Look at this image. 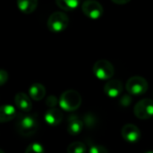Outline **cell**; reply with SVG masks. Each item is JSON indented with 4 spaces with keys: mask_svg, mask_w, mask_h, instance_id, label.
Listing matches in <instances>:
<instances>
[{
    "mask_svg": "<svg viewBox=\"0 0 153 153\" xmlns=\"http://www.w3.org/2000/svg\"><path fill=\"white\" fill-rule=\"evenodd\" d=\"M82 104L81 94L74 90H67L64 91L59 98L60 108L67 112H72L80 108Z\"/></svg>",
    "mask_w": 153,
    "mask_h": 153,
    "instance_id": "1",
    "label": "cell"
},
{
    "mask_svg": "<svg viewBox=\"0 0 153 153\" xmlns=\"http://www.w3.org/2000/svg\"><path fill=\"white\" fill-rule=\"evenodd\" d=\"M38 129V121L33 115H19L16 130L22 136H31Z\"/></svg>",
    "mask_w": 153,
    "mask_h": 153,
    "instance_id": "2",
    "label": "cell"
},
{
    "mask_svg": "<svg viewBox=\"0 0 153 153\" xmlns=\"http://www.w3.org/2000/svg\"><path fill=\"white\" fill-rule=\"evenodd\" d=\"M69 24V17L63 12H55L48 19V28L52 32H62Z\"/></svg>",
    "mask_w": 153,
    "mask_h": 153,
    "instance_id": "3",
    "label": "cell"
},
{
    "mask_svg": "<svg viewBox=\"0 0 153 153\" xmlns=\"http://www.w3.org/2000/svg\"><path fill=\"white\" fill-rule=\"evenodd\" d=\"M149 84L145 78L142 76H133L129 78L126 84V89L130 95L141 96L146 93Z\"/></svg>",
    "mask_w": 153,
    "mask_h": 153,
    "instance_id": "4",
    "label": "cell"
},
{
    "mask_svg": "<svg viewBox=\"0 0 153 153\" xmlns=\"http://www.w3.org/2000/svg\"><path fill=\"white\" fill-rule=\"evenodd\" d=\"M93 74L100 80H110L115 74V68L113 65L105 59L98 60L92 67Z\"/></svg>",
    "mask_w": 153,
    "mask_h": 153,
    "instance_id": "5",
    "label": "cell"
},
{
    "mask_svg": "<svg viewBox=\"0 0 153 153\" xmlns=\"http://www.w3.org/2000/svg\"><path fill=\"white\" fill-rule=\"evenodd\" d=\"M134 116L141 120H147L153 117V100L143 99L138 101L134 108Z\"/></svg>",
    "mask_w": 153,
    "mask_h": 153,
    "instance_id": "6",
    "label": "cell"
},
{
    "mask_svg": "<svg viewBox=\"0 0 153 153\" xmlns=\"http://www.w3.org/2000/svg\"><path fill=\"white\" fill-rule=\"evenodd\" d=\"M82 13L91 20L100 19L104 13V9L100 3L96 0H86L82 5Z\"/></svg>",
    "mask_w": 153,
    "mask_h": 153,
    "instance_id": "7",
    "label": "cell"
},
{
    "mask_svg": "<svg viewBox=\"0 0 153 153\" xmlns=\"http://www.w3.org/2000/svg\"><path fill=\"white\" fill-rule=\"evenodd\" d=\"M121 134L123 139L130 143H137L142 136L140 129L134 124H126L123 126L121 130Z\"/></svg>",
    "mask_w": 153,
    "mask_h": 153,
    "instance_id": "8",
    "label": "cell"
},
{
    "mask_svg": "<svg viewBox=\"0 0 153 153\" xmlns=\"http://www.w3.org/2000/svg\"><path fill=\"white\" fill-rule=\"evenodd\" d=\"M104 92L109 98H117L123 92V83L117 79L108 80L104 86Z\"/></svg>",
    "mask_w": 153,
    "mask_h": 153,
    "instance_id": "9",
    "label": "cell"
},
{
    "mask_svg": "<svg viewBox=\"0 0 153 153\" xmlns=\"http://www.w3.org/2000/svg\"><path fill=\"white\" fill-rule=\"evenodd\" d=\"M84 126L83 120L80 119L77 116L72 115L68 117L67 120V132L71 135H77L79 134Z\"/></svg>",
    "mask_w": 153,
    "mask_h": 153,
    "instance_id": "10",
    "label": "cell"
},
{
    "mask_svg": "<svg viewBox=\"0 0 153 153\" xmlns=\"http://www.w3.org/2000/svg\"><path fill=\"white\" fill-rule=\"evenodd\" d=\"M14 103L16 107L23 112H30L32 108L30 97L23 92H18L14 96Z\"/></svg>",
    "mask_w": 153,
    "mask_h": 153,
    "instance_id": "11",
    "label": "cell"
},
{
    "mask_svg": "<svg viewBox=\"0 0 153 153\" xmlns=\"http://www.w3.org/2000/svg\"><path fill=\"white\" fill-rule=\"evenodd\" d=\"M63 112L58 108H49L45 114V121L51 126H56L63 121Z\"/></svg>",
    "mask_w": 153,
    "mask_h": 153,
    "instance_id": "12",
    "label": "cell"
},
{
    "mask_svg": "<svg viewBox=\"0 0 153 153\" xmlns=\"http://www.w3.org/2000/svg\"><path fill=\"white\" fill-rule=\"evenodd\" d=\"M29 96L30 99L36 101L41 100L45 96H46V88L44 85L39 82L33 83L30 88H29Z\"/></svg>",
    "mask_w": 153,
    "mask_h": 153,
    "instance_id": "13",
    "label": "cell"
},
{
    "mask_svg": "<svg viewBox=\"0 0 153 153\" xmlns=\"http://www.w3.org/2000/svg\"><path fill=\"white\" fill-rule=\"evenodd\" d=\"M16 109L12 105H3L0 108V122L7 123L14 119Z\"/></svg>",
    "mask_w": 153,
    "mask_h": 153,
    "instance_id": "14",
    "label": "cell"
},
{
    "mask_svg": "<svg viewBox=\"0 0 153 153\" xmlns=\"http://www.w3.org/2000/svg\"><path fill=\"white\" fill-rule=\"evenodd\" d=\"M38 5V0H17V6L19 10L25 13L30 14L33 13Z\"/></svg>",
    "mask_w": 153,
    "mask_h": 153,
    "instance_id": "15",
    "label": "cell"
},
{
    "mask_svg": "<svg viewBox=\"0 0 153 153\" xmlns=\"http://www.w3.org/2000/svg\"><path fill=\"white\" fill-rule=\"evenodd\" d=\"M81 0H56V4L64 11H73L76 9Z\"/></svg>",
    "mask_w": 153,
    "mask_h": 153,
    "instance_id": "16",
    "label": "cell"
},
{
    "mask_svg": "<svg viewBox=\"0 0 153 153\" xmlns=\"http://www.w3.org/2000/svg\"><path fill=\"white\" fill-rule=\"evenodd\" d=\"M87 147L82 142H74L68 145L67 153H86Z\"/></svg>",
    "mask_w": 153,
    "mask_h": 153,
    "instance_id": "17",
    "label": "cell"
},
{
    "mask_svg": "<svg viewBox=\"0 0 153 153\" xmlns=\"http://www.w3.org/2000/svg\"><path fill=\"white\" fill-rule=\"evenodd\" d=\"M83 123H84V126H86L89 128H91V127L96 126V124H97V117L93 114L88 113V114L84 115Z\"/></svg>",
    "mask_w": 153,
    "mask_h": 153,
    "instance_id": "18",
    "label": "cell"
},
{
    "mask_svg": "<svg viewBox=\"0 0 153 153\" xmlns=\"http://www.w3.org/2000/svg\"><path fill=\"white\" fill-rule=\"evenodd\" d=\"M44 147L40 144V143H33L31 144H30L26 151L25 153H44Z\"/></svg>",
    "mask_w": 153,
    "mask_h": 153,
    "instance_id": "19",
    "label": "cell"
},
{
    "mask_svg": "<svg viewBox=\"0 0 153 153\" xmlns=\"http://www.w3.org/2000/svg\"><path fill=\"white\" fill-rule=\"evenodd\" d=\"M57 104H59V100L55 96V95H50L47 98L46 100V105L49 108H54L57 106Z\"/></svg>",
    "mask_w": 153,
    "mask_h": 153,
    "instance_id": "20",
    "label": "cell"
},
{
    "mask_svg": "<svg viewBox=\"0 0 153 153\" xmlns=\"http://www.w3.org/2000/svg\"><path fill=\"white\" fill-rule=\"evenodd\" d=\"M89 153H108V151L103 145H92Z\"/></svg>",
    "mask_w": 153,
    "mask_h": 153,
    "instance_id": "21",
    "label": "cell"
},
{
    "mask_svg": "<svg viewBox=\"0 0 153 153\" xmlns=\"http://www.w3.org/2000/svg\"><path fill=\"white\" fill-rule=\"evenodd\" d=\"M133 100H132V97L130 96V94H125L123 95L121 98H120V105L123 106V107H128L130 106V104L132 103Z\"/></svg>",
    "mask_w": 153,
    "mask_h": 153,
    "instance_id": "22",
    "label": "cell"
},
{
    "mask_svg": "<svg viewBox=\"0 0 153 153\" xmlns=\"http://www.w3.org/2000/svg\"><path fill=\"white\" fill-rule=\"evenodd\" d=\"M8 80V73L5 70H0V85H4Z\"/></svg>",
    "mask_w": 153,
    "mask_h": 153,
    "instance_id": "23",
    "label": "cell"
},
{
    "mask_svg": "<svg viewBox=\"0 0 153 153\" xmlns=\"http://www.w3.org/2000/svg\"><path fill=\"white\" fill-rule=\"evenodd\" d=\"M111 1L117 4H126L129 3L131 0H111Z\"/></svg>",
    "mask_w": 153,
    "mask_h": 153,
    "instance_id": "24",
    "label": "cell"
},
{
    "mask_svg": "<svg viewBox=\"0 0 153 153\" xmlns=\"http://www.w3.org/2000/svg\"><path fill=\"white\" fill-rule=\"evenodd\" d=\"M145 153H153V151H150V152H146Z\"/></svg>",
    "mask_w": 153,
    "mask_h": 153,
    "instance_id": "25",
    "label": "cell"
},
{
    "mask_svg": "<svg viewBox=\"0 0 153 153\" xmlns=\"http://www.w3.org/2000/svg\"><path fill=\"white\" fill-rule=\"evenodd\" d=\"M0 153H4V151H3V150H1V151H0Z\"/></svg>",
    "mask_w": 153,
    "mask_h": 153,
    "instance_id": "26",
    "label": "cell"
}]
</instances>
